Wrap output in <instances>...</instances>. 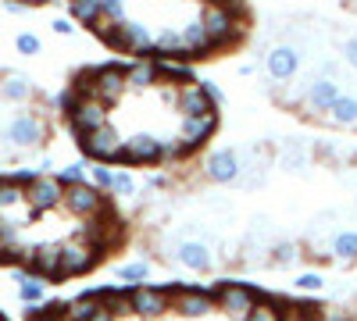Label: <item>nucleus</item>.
I'll use <instances>...</instances> for the list:
<instances>
[{"mask_svg": "<svg viewBox=\"0 0 357 321\" xmlns=\"http://www.w3.org/2000/svg\"><path fill=\"white\" fill-rule=\"evenodd\" d=\"M172 311L178 318H207L215 311V289L204 285H172Z\"/></svg>", "mask_w": 357, "mask_h": 321, "instance_id": "nucleus-4", "label": "nucleus"}, {"mask_svg": "<svg viewBox=\"0 0 357 321\" xmlns=\"http://www.w3.org/2000/svg\"><path fill=\"white\" fill-rule=\"evenodd\" d=\"M4 228H8V221H4V218H0V232H4Z\"/></svg>", "mask_w": 357, "mask_h": 321, "instance_id": "nucleus-49", "label": "nucleus"}, {"mask_svg": "<svg viewBox=\"0 0 357 321\" xmlns=\"http://www.w3.org/2000/svg\"><path fill=\"white\" fill-rule=\"evenodd\" d=\"M268 253H272V257H268V265H272V268H289V265H296V257H301V246H296V243H275Z\"/></svg>", "mask_w": 357, "mask_h": 321, "instance_id": "nucleus-29", "label": "nucleus"}, {"mask_svg": "<svg viewBox=\"0 0 357 321\" xmlns=\"http://www.w3.org/2000/svg\"><path fill=\"white\" fill-rule=\"evenodd\" d=\"M122 164H161V139L151 132H136L122 147Z\"/></svg>", "mask_w": 357, "mask_h": 321, "instance_id": "nucleus-12", "label": "nucleus"}, {"mask_svg": "<svg viewBox=\"0 0 357 321\" xmlns=\"http://www.w3.org/2000/svg\"><path fill=\"white\" fill-rule=\"evenodd\" d=\"M107 47L146 57V54H154V36L146 33V25H139V22H118V29L111 33Z\"/></svg>", "mask_w": 357, "mask_h": 321, "instance_id": "nucleus-10", "label": "nucleus"}, {"mask_svg": "<svg viewBox=\"0 0 357 321\" xmlns=\"http://www.w3.org/2000/svg\"><path fill=\"white\" fill-rule=\"evenodd\" d=\"M61 208L68 211V214H75V218H97L104 208H111L107 203V193L104 189H97L93 182H79V186H68L65 189V200H61Z\"/></svg>", "mask_w": 357, "mask_h": 321, "instance_id": "nucleus-3", "label": "nucleus"}, {"mask_svg": "<svg viewBox=\"0 0 357 321\" xmlns=\"http://www.w3.org/2000/svg\"><path fill=\"white\" fill-rule=\"evenodd\" d=\"M65 200V186L57 182V175H36V182L29 186V208L33 214H47L54 208H61Z\"/></svg>", "mask_w": 357, "mask_h": 321, "instance_id": "nucleus-11", "label": "nucleus"}, {"mask_svg": "<svg viewBox=\"0 0 357 321\" xmlns=\"http://www.w3.org/2000/svg\"><path fill=\"white\" fill-rule=\"evenodd\" d=\"M57 182H61L65 189H68V186L86 182V164H65L61 171H57Z\"/></svg>", "mask_w": 357, "mask_h": 321, "instance_id": "nucleus-34", "label": "nucleus"}, {"mask_svg": "<svg viewBox=\"0 0 357 321\" xmlns=\"http://www.w3.org/2000/svg\"><path fill=\"white\" fill-rule=\"evenodd\" d=\"M204 175H207L211 182H218V186L240 182V179H243V157H240V150L222 147V150H215V154H207V161H204Z\"/></svg>", "mask_w": 357, "mask_h": 321, "instance_id": "nucleus-9", "label": "nucleus"}, {"mask_svg": "<svg viewBox=\"0 0 357 321\" xmlns=\"http://www.w3.org/2000/svg\"><path fill=\"white\" fill-rule=\"evenodd\" d=\"M68 125H72V132L79 139L97 132L100 125H107V104L97 100V97H79V104L68 111Z\"/></svg>", "mask_w": 357, "mask_h": 321, "instance_id": "nucleus-8", "label": "nucleus"}, {"mask_svg": "<svg viewBox=\"0 0 357 321\" xmlns=\"http://www.w3.org/2000/svg\"><path fill=\"white\" fill-rule=\"evenodd\" d=\"M286 321H321V318H293V314H286Z\"/></svg>", "mask_w": 357, "mask_h": 321, "instance_id": "nucleus-47", "label": "nucleus"}, {"mask_svg": "<svg viewBox=\"0 0 357 321\" xmlns=\"http://www.w3.org/2000/svg\"><path fill=\"white\" fill-rule=\"evenodd\" d=\"M111 193H118V196H132L136 193V179L129 171H114V186H111Z\"/></svg>", "mask_w": 357, "mask_h": 321, "instance_id": "nucleus-35", "label": "nucleus"}, {"mask_svg": "<svg viewBox=\"0 0 357 321\" xmlns=\"http://www.w3.org/2000/svg\"><path fill=\"white\" fill-rule=\"evenodd\" d=\"M15 47H18V54H25V57H33V54H40V50H43L40 36H33V33H22V36L15 40Z\"/></svg>", "mask_w": 357, "mask_h": 321, "instance_id": "nucleus-37", "label": "nucleus"}, {"mask_svg": "<svg viewBox=\"0 0 357 321\" xmlns=\"http://www.w3.org/2000/svg\"><path fill=\"white\" fill-rule=\"evenodd\" d=\"M100 11L111 22H126V4H122V0H100Z\"/></svg>", "mask_w": 357, "mask_h": 321, "instance_id": "nucleus-39", "label": "nucleus"}, {"mask_svg": "<svg viewBox=\"0 0 357 321\" xmlns=\"http://www.w3.org/2000/svg\"><path fill=\"white\" fill-rule=\"evenodd\" d=\"M29 275L36 279H61V243H40L29 253Z\"/></svg>", "mask_w": 357, "mask_h": 321, "instance_id": "nucleus-14", "label": "nucleus"}, {"mask_svg": "<svg viewBox=\"0 0 357 321\" xmlns=\"http://www.w3.org/2000/svg\"><path fill=\"white\" fill-rule=\"evenodd\" d=\"M178 36H183V57H207L215 50V43H211V36H207V29H204L200 18L190 22Z\"/></svg>", "mask_w": 357, "mask_h": 321, "instance_id": "nucleus-19", "label": "nucleus"}, {"mask_svg": "<svg viewBox=\"0 0 357 321\" xmlns=\"http://www.w3.org/2000/svg\"><path fill=\"white\" fill-rule=\"evenodd\" d=\"M47 136V125L40 114H18V118L8 125V139H11V147L18 150H29V147H40Z\"/></svg>", "mask_w": 357, "mask_h": 321, "instance_id": "nucleus-13", "label": "nucleus"}, {"mask_svg": "<svg viewBox=\"0 0 357 321\" xmlns=\"http://www.w3.org/2000/svg\"><path fill=\"white\" fill-rule=\"evenodd\" d=\"M0 97L11 100V104H25L29 97H33V82H29L25 75H8L4 82H0Z\"/></svg>", "mask_w": 357, "mask_h": 321, "instance_id": "nucleus-25", "label": "nucleus"}, {"mask_svg": "<svg viewBox=\"0 0 357 321\" xmlns=\"http://www.w3.org/2000/svg\"><path fill=\"white\" fill-rule=\"evenodd\" d=\"M146 275H151V265H146V260H132V265H122V268H118V279H122V282H132V285H143Z\"/></svg>", "mask_w": 357, "mask_h": 321, "instance_id": "nucleus-32", "label": "nucleus"}, {"mask_svg": "<svg viewBox=\"0 0 357 321\" xmlns=\"http://www.w3.org/2000/svg\"><path fill=\"white\" fill-rule=\"evenodd\" d=\"M154 54L158 57H183V36L175 29H165V33L154 40Z\"/></svg>", "mask_w": 357, "mask_h": 321, "instance_id": "nucleus-28", "label": "nucleus"}, {"mask_svg": "<svg viewBox=\"0 0 357 321\" xmlns=\"http://www.w3.org/2000/svg\"><path fill=\"white\" fill-rule=\"evenodd\" d=\"M89 171H93V186H97V189H104V193H111V186H114V171H111V168H104V164H93Z\"/></svg>", "mask_w": 357, "mask_h": 321, "instance_id": "nucleus-38", "label": "nucleus"}, {"mask_svg": "<svg viewBox=\"0 0 357 321\" xmlns=\"http://www.w3.org/2000/svg\"><path fill=\"white\" fill-rule=\"evenodd\" d=\"M175 107L183 111V118H197V114L218 111V107L211 104V97H207V90H204L200 82H193V86H183V90L175 93Z\"/></svg>", "mask_w": 357, "mask_h": 321, "instance_id": "nucleus-17", "label": "nucleus"}, {"mask_svg": "<svg viewBox=\"0 0 357 321\" xmlns=\"http://www.w3.org/2000/svg\"><path fill=\"white\" fill-rule=\"evenodd\" d=\"M175 260L186 265L190 272H211L215 268V250H211V243H204V240H183L175 246Z\"/></svg>", "mask_w": 357, "mask_h": 321, "instance_id": "nucleus-15", "label": "nucleus"}, {"mask_svg": "<svg viewBox=\"0 0 357 321\" xmlns=\"http://www.w3.org/2000/svg\"><path fill=\"white\" fill-rule=\"evenodd\" d=\"M333 257L336 260H357V232L354 228H343L333 236Z\"/></svg>", "mask_w": 357, "mask_h": 321, "instance_id": "nucleus-26", "label": "nucleus"}, {"mask_svg": "<svg viewBox=\"0 0 357 321\" xmlns=\"http://www.w3.org/2000/svg\"><path fill=\"white\" fill-rule=\"evenodd\" d=\"M165 186H168L165 175H146V189H165Z\"/></svg>", "mask_w": 357, "mask_h": 321, "instance_id": "nucleus-44", "label": "nucleus"}, {"mask_svg": "<svg viewBox=\"0 0 357 321\" xmlns=\"http://www.w3.org/2000/svg\"><path fill=\"white\" fill-rule=\"evenodd\" d=\"M329 118H333L336 125H357V100H354V97H340L336 107L329 111Z\"/></svg>", "mask_w": 357, "mask_h": 321, "instance_id": "nucleus-30", "label": "nucleus"}, {"mask_svg": "<svg viewBox=\"0 0 357 321\" xmlns=\"http://www.w3.org/2000/svg\"><path fill=\"white\" fill-rule=\"evenodd\" d=\"M18 297H22V304H29V307L43 304V279H36V275L22 279V282H18Z\"/></svg>", "mask_w": 357, "mask_h": 321, "instance_id": "nucleus-31", "label": "nucleus"}, {"mask_svg": "<svg viewBox=\"0 0 357 321\" xmlns=\"http://www.w3.org/2000/svg\"><path fill=\"white\" fill-rule=\"evenodd\" d=\"M89 321H114V314H111V311H104V307H100V311H97V314H93V318H89Z\"/></svg>", "mask_w": 357, "mask_h": 321, "instance_id": "nucleus-45", "label": "nucleus"}, {"mask_svg": "<svg viewBox=\"0 0 357 321\" xmlns=\"http://www.w3.org/2000/svg\"><path fill=\"white\" fill-rule=\"evenodd\" d=\"M289 311H296L293 318H321V307H318V304H311V300H301V304H293Z\"/></svg>", "mask_w": 357, "mask_h": 321, "instance_id": "nucleus-40", "label": "nucleus"}, {"mask_svg": "<svg viewBox=\"0 0 357 321\" xmlns=\"http://www.w3.org/2000/svg\"><path fill=\"white\" fill-rule=\"evenodd\" d=\"M268 75L272 79H293V72L301 68V54H296L293 47H275L272 54H268Z\"/></svg>", "mask_w": 357, "mask_h": 321, "instance_id": "nucleus-21", "label": "nucleus"}, {"mask_svg": "<svg viewBox=\"0 0 357 321\" xmlns=\"http://www.w3.org/2000/svg\"><path fill=\"white\" fill-rule=\"evenodd\" d=\"M22 4H47V0H22Z\"/></svg>", "mask_w": 357, "mask_h": 321, "instance_id": "nucleus-48", "label": "nucleus"}, {"mask_svg": "<svg viewBox=\"0 0 357 321\" xmlns=\"http://www.w3.org/2000/svg\"><path fill=\"white\" fill-rule=\"evenodd\" d=\"M215 129H218V111H207V114H197V118H183L178 139L186 143V150H197L204 139H211Z\"/></svg>", "mask_w": 357, "mask_h": 321, "instance_id": "nucleus-16", "label": "nucleus"}, {"mask_svg": "<svg viewBox=\"0 0 357 321\" xmlns=\"http://www.w3.org/2000/svg\"><path fill=\"white\" fill-rule=\"evenodd\" d=\"M50 29H54V33H61V36H72V33H75V25H72L68 18H54Z\"/></svg>", "mask_w": 357, "mask_h": 321, "instance_id": "nucleus-41", "label": "nucleus"}, {"mask_svg": "<svg viewBox=\"0 0 357 321\" xmlns=\"http://www.w3.org/2000/svg\"><path fill=\"white\" fill-rule=\"evenodd\" d=\"M207 4H222V8H232V0H207ZM240 4V0H236Z\"/></svg>", "mask_w": 357, "mask_h": 321, "instance_id": "nucleus-46", "label": "nucleus"}, {"mask_svg": "<svg viewBox=\"0 0 357 321\" xmlns=\"http://www.w3.org/2000/svg\"><path fill=\"white\" fill-rule=\"evenodd\" d=\"M158 79H161V61H154V57H139L136 65L126 68L129 90H151V86H158Z\"/></svg>", "mask_w": 357, "mask_h": 321, "instance_id": "nucleus-18", "label": "nucleus"}, {"mask_svg": "<svg viewBox=\"0 0 357 321\" xmlns=\"http://www.w3.org/2000/svg\"><path fill=\"white\" fill-rule=\"evenodd\" d=\"M0 321H4V318H0Z\"/></svg>", "mask_w": 357, "mask_h": 321, "instance_id": "nucleus-50", "label": "nucleus"}, {"mask_svg": "<svg viewBox=\"0 0 357 321\" xmlns=\"http://www.w3.org/2000/svg\"><path fill=\"white\" fill-rule=\"evenodd\" d=\"M200 86L207 90V97H211V104L218 107V104H222V90H218V86H215V82H200Z\"/></svg>", "mask_w": 357, "mask_h": 321, "instance_id": "nucleus-43", "label": "nucleus"}, {"mask_svg": "<svg viewBox=\"0 0 357 321\" xmlns=\"http://www.w3.org/2000/svg\"><path fill=\"white\" fill-rule=\"evenodd\" d=\"M100 257H104V253H100L93 243H89V240H82V236L65 240V243H61V279L86 275L89 268H97Z\"/></svg>", "mask_w": 357, "mask_h": 321, "instance_id": "nucleus-7", "label": "nucleus"}, {"mask_svg": "<svg viewBox=\"0 0 357 321\" xmlns=\"http://www.w3.org/2000/svg\"><path fill=\"white\" fill-rule=\"evenodd\" d=\"M72 18H75V22H86L89 29H93V25L104 18L100 0H72Z\"/></svg>", "mask_w": 357, "mask_h": 321, "instance_id": "nucleus-27", "label": "nucleus"}, {"mask_svg": "<svg viewBox=\"0 0 357 321\" xmlns=\"http://www.w3.org/2000/svg\"><path fill=\"white\" fill-rule=\"evenodd\" d=\"M293 285H296V289H304V293H318V289L325 285V279H321L318 272H304V275H296Z\"/></svg>", "mask_w": 357, "mask_h": 321, "instance_id": "nucleus-36", "label": "nucleus"}, {"mask_svg": "<svg viewBox=\"0 0 357 321\" xmlns=\"http://www.w3.org/2000/svg\"><path fill=\"white\" fill-rule=\"evenodd\" d=\"M122 147H126V139L122 132H118L111 122L100 125L97 132H89L79 139V150L93 161V164H107V161H122Z\"/></svg>", "mask_w": 357, "mask_h": 321, "instance_id": "nucleus-2", "label": "nucleus"}, {"mask_svg": "<svg viewBox=\"0 0 357 321\" xmlns=\"http://www.w3.org/2000/svg\"><path fill=\"white\" fill-rule=\"evenodd\" d=\"M100 311V300H97V289H86V293H79L72 304H68V311H65V321H89Z\"/></svg>", "mask_w": 357, "mask_h": 321, "instance_id": "nucleus-23", "label": "nucleus"}, {"mask_svg": "<svg viewBox=\"0 0 357 321\" xmlns=\"http://www.w3.org/2000/svg\"><path fill=\"white\" fill-rule=\"evenodd\" d=\"M190 150H186V143L178 139V136H172V139H161V164H168V161H183Z\"/></svg>", "mask_w": 357, "mask_h": 321, "instance_id": "nucleus-33", "label": "nucleus"}, {"mask_svg": "<svg viewBox=\"0 0 357 321\" xmlns=\"http://www.w3.org/2000/svg\"><path fill=\"white\" fill-rule=\"evenodd\" d=\"M22 203H29V189L22 182H15L11 175H0V211L22 208Z\"/></svg>", "mask_w": 357, "mask_h": 321, "instance_id": "nucleus-24", "label": "nucleus"}, {"mask_svg": "<svg viewBox=\"0 0 357 321\" xmlns=\"http://www.w3.org/2000/svg\"><path fill=\"white\" fill-rule=\"evenodd\" d=\"M257 300H261V293H257V289H250L247 282H229V279H225V282L215 285V307L225 311L229 318L247 321L250 311L257 307Z\"/></svg>", "mask_w": 357, "mask_h": 321, "instance_id": "nucleus-1", "label": "nucleus"}, {"mask_svg": "<svg viewBox=\"0 0 357 321\" xmlns=\"http://www.w3.org/2000/svg\"><path fill=\"white\" fill-rule=\"evenodd\" d=\"M207 36H211L215 50L229 47L236 36H240V18H236V8H222V4H207L204 15H200Z\"/></svg>", "mask_w": 357, "mask_h": 321, "instance_id": "nucleus-6", "label": "nucleus"}, {"mask_svg": "<svg viewBox=\"0 0 357 321\" xmlns=\"http://www.w3.org/2000/svg\"><path fill=\"white\" fill-rule=\"evenodd\" d=\"M289 300H282V297H261L257 300V307L250 311V318L247 321H286V314H289Z\"/></svg>", "mask_w": 357, "mask_h": 321, "instance_id": "nucleus-22", "label": "nucleus"}, {"mask_svg": "<svg viewBox=\"0 0 357 321\" xmlns=\"http://www.w3.org/2000/svg\"><path fill=\"white\" fill-rule=\"evenodd\" d=\"M343 57H347V65H350V68H357V40H347Z\"/></svg>", "mask_w": 357, "mask_h": 321, "instance_id": "nucleus-42", "label": "nucleus"}, {"mask_svg": "<svg viewBox=\"0 0 357 321\" xmlns=\"http://www.w3.org/2000/svg\"><path fill=\"white\" fill-rule=\"evenodd\" d=\"M340 100V90H336V82L333 79H314L307 86V107L318 111V114H329Z\"/></svg>", "mask_w": 357, "mask_h": 321, "instance_id": "nucleus-20", "label": "nucleus"}, {"mask_svg": "<svg viewBox=\"0 0 357 321\" xmlns=\"http://www.w3.org/2000/svg\"><path fill=\"white\" fill-rule=\"evenodd\" d=\"M129 307L136 318H165L172 311V289L165 285H129Z\"/></svg>", "mask_w": 357, "mask_h": 321, "instance_id": "nucleus-5", "label": "nucleus"}]
</instances>
